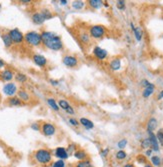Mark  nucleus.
<instances>
[{
  "instance_id": "f257e3e1",
  "label": "nucleus",
  "mask_w": 163,
  "mask_h": 167,
  "mask_svg": "<svg viewBox=\"0 0 163 167\" xmlns=\"http://www.w3.org/2000/svg\"><path fill=\"white\" fill-rule=\"evenodd\" d=\"M42 43L45 47L53 51H59L63 48V42L61 37L50 31H43L41 33Z\"/></svg>"
},
{
  "instance_id": "f03ea898",
  "label": "nucleus",
  "mask_w": 163,
  "mask_h": 167,
  "mask_svg": "<svg viewBox=\"0 0 163 167\" xmlns=\"http://www.w3.org/2000/svg\"><path fill=\"white\" fill-rule=\"evenodd\" d=\"M34 157L36 159V161H37L39 164H42V165L49 164L52 160L51 152L48 149H44V148H41V149H38L37 151H35Z\"/></svg>"
},
{
  "instance_id": "7ed1b4c3",
  "label": "nucleus",
  "mask_w": 163,
  "mask_h": 167,
  "mask_svg": "<svg viewBox=\"0 0 163 167\" xmlns=\"http://www.w3.org/2000/svg\"><path fill=\"white\" fill-rule=\"evenodd\" d=\"M24 40L31 46H39L42 43L41 33L36 31H29L24 35Z\"/></svg>"
},
{
  "instance_id": "20e7f679",
  "label": "nucleus",
  "mask_w": 163,
  "mask_h": 167,
  "mask_svg": "<svg viewBox=\"0 0 163 167\" xmlns=\"http://www.w3.org/2000/svg\"><path fill=\"white\" fill-rule=\"evenodd\" d=\"M105 33H106V29L103 25L96 24L92 25L89 27V35L90 37L93 39H101L104 37Z\"/></svg>"
},
{
  "instance_id": "39448f33",
  "label": "nucleus",
  "mask_w": 163,
  "mask_h": 167,
  "mask_svg": "<svg viewBox=\"0 0 163 167\" xmlns=\"http://www.w3.org/2000/svg\"><path fill=\"white\" fill-rule=\"evenodd\" d=\"M8 34L10 35V37H11L13 43H16V44L22 43V41L24 40V35L18 28L11 29V30L8 32Z\"/></svg>"
},
{
  "instance_id": "423d86ee",
  "label": "nucleus",
  "mask_w": 163,
  "mask_h": 167,
  "mask_svg": "<svg viewBox=\"0 0 163 167\" xmlns=\"http://www.w3.org/2000/svg\"><path fill=\"white\" fill-rule=\"evenodd\" d=\"M2 91L6 96L14 97V95L18 92V90H17V86H16L15 83L9 82V83H6V84L3 86Z\"/></svg>"
},
{
  "instance_id": "0eeeda50",
  "label": "nucleus",
  "mask_w": 163,
  "mask_h": 167,
  "mask_svg": "<svg viewBox=\"0 0 163 167\" xmlns=\"http://www.w3.org/2000/svg\"><path fill=\"white\" fill-rule=\"evenodd\" d=\"M41 131L45 136H52L56 133V128L51 123L45 122L41 126Z\"/></svg>"
},
{
  "instance_id": "6e6552de",
  "label": "nucleus",
  "mask_w": 163,
  "mask_h": 167,
  "mask_svg": "<svg viewBox=\"0 0 163 167\" xmlns=\"http://www.w3.org/2000/svg\"><path fill=\"white\" fill-rule=\"evenodd\" d=\"M62 62H63V64L65 65V66L73 68V67L77 66L78 59H77V57L74 56V55H65L62 58Z\"/></svg>"
},
{
  "instance_id": "1a4fd4ad",
  "label": "nucleus",
  "mask_w": 163,
  "mask_h": 167,
  "mask_svg": "<svg viewBox=\"0 0 163 167\" xmlns=\"http://www.w3.org/2000/svg\"><path fill=\"white\" fill-rule=\"evenodd\" d=\"M93 55L96 57L97 60L102 61V60H104L105 58L107 57L108 53H107V51L104 48H101L100 46H95L93 48Z\"/></svg>"
},
{
  "instance_id": "9d476101",
  "label": "nucleus",
  "mask_w": 163,
  "mask_h": 167,
  "mask_svg": "<svg viewBox=\"0 0 163 167\" xmlns=\"http://www.w3.org/2000/svg\"><path fill=\"white\" fill-rule=\"evenodd\" d=\"M148 138L150 141V148L153 151H159V142L156 135L153 132H148Z\"/></svg>"
},
{
  "instance_id": "9b49d317",
  "label": "nucleus",
  "mask_w": 163,
  "mask_h": 167,
  "mask_svg": "<svg viewBox=\"0 0 163 167\" xmlns=\"http://www.w3.org/2000/svg\"><path fill=\"white\" fill-rule=\"evenodd\" d=\"M54 155L58 159H61V160H65V159H67L70 156L64 147H57L55 149V152H54Z\"/></svg>"
},
{
  "instance_id": "f8f14e48",
  "label": "nucleus",
  "mask_w": 163,
  "mask_h": 167,
  "mask_svg": "<svg viewBox=\"0 0 163 167\" xmlns=\"http://www.w3.org/2000/svg\"><path fill=\"white\" fill-rule=\"evenodd\" d=\"M32 59H33V62L39 67H44L47 64V59L43 55H40V54H35L32 57Z\"/></svg>"
},
{
  "instance_id": "ddd939ff",
  "label": "nucleus",
  "mask_w": 163,
  "mask_h": 167,
  "mask_svg": "<svg viewBox=\"0 0 163 167\" xmlns=\"http://www.w3.org/2000/svg\"><path fill=\"white\" fill-rule=\"evenodd\" d=\"M31 19H32V22H33L34 24H36V25H41L46 21L44 16H43V14L41 12H35L33 15H32Z\"/></svg>"
},
{
  "instance_id": "4468645a",
  "label": "nucleus",
  "mask_w": 163,
  "mask_h": 167,
  "mask_svg": "<svg viewBox=\"0 0 163 167\" xmlns=\"http://www.w3.org/2000/svg\"><path fill=\"white\" fill-rule=\"evenodd\" d=\"M73 156L75 157V159H77L78 161H82V160H85L87 159V152L83 149H77L75 150V152L73 153Z\"/></svg>"
},
{
  "instance_id": "2eb2a0df",
  "label": "nucleus",
  "mask_w": 163,
  "mask_h": 167,
  "mask_svg": "<svg viewBox=\"0 0 163 167\" xmlns=\"http://www.w3.org/2000/svg\"><path fill=\"white\" fill-rule=\"evenodd\" d=\"M79 123L84 127L85 129H87V130H90V129H92L94 128V123L90 120V119L88 118H85V117H81L80 118V120H79Z\"/></svg>"
},
{
  "instance_id": "dca6fc26",
  "label": "nucleus",
  "mask_w": 163,
  "mask_h": 167,
  "mask_svg": "<svg viewBox=\"0 0 163 167\" xmlns=\"http://www.w3.org/2000/svg\"><path fill=\"white\" fill-rule=\"evenodd\" d=\"M109 68L113 71H117L121 68V60L119 58H114L109 63Z\"/></svg>"
},
{
  "instance_id": "f3484780",
  "label": "nucleus",
  "mask_w": 163,
  "mask_h": 167,
  "mask_svg": "<svg viewBox=\"0 0 163 167\" xmlns=\"http://www.w3.org/2000/svg\"><path fill=\"white\" fill-rule=\"evenodd\" d=\"M0 76H1L2 80L10 81V80H12V79H13L14 74H13V72L10 69H5V70H3L1 73H0Z\"/></svg>"
},
{
  "instance_id": "a211bd4d",
  "label": "nucleus",
  "mask_w": 163,
  "mask_h": 167,
  "mask_svg": "<svg viewBox=\"0 0 163 167\" xmlns=\"http://www.w3.org/2000/svg\"><path fill=\"white\" fill-rule=\"evenodd\" d=\"M157 124H158V122L156 119L154 117L150 118L147 122V132H153L154 130L156 129Z\"/></svg>"
},
{
  "instance_id": "6ab92c4d",
  "label": "nucleus",
  "mask_w": 163,
  "mask_h": 167,
  "mask_svg": "<svg viewBox=\"0 0 163 167\" xmlns=\"http://www.w3.org/2000/svg\"><path fill=\"white\" fill-rule=\"evenodd\" d=\"M154 89H155L154 84H152V83H150V84L148 85L147 87H145V88H144L143 92H142V96H143L144 98H148L149 96H151L152 94H153Z\"/></svg>"
},
{
  "instance_id": "aec40b11",
  "label": "nucleus",
  "mask_w": 163,
  "mask_h": 167,
  "mask_svg": "<svg viewBox=\"0 0 163 167\" xmlns=\"http://www.w3.org/2000/svg\"><path fill=\"white\" fill-rule=\"evenodd\" d=\"M104 2L102 0H89L88 5L93 9H100L103 6Z\"/></svg>"
},
{
  "instance_id": "412c9836",
  "label": "nucleus",
  "mask_w": 163,
  "mask_h": 167,
  "mask_svg": "<svg viewBox=\"0 0 163 167\" xmlns=\"http://www.w3.org/2000/svg\"><path fill=\"white\" fill-rule=\"evenodd\" d=\"M17 95H18V98L21 100V101H25V102H27V101L30 100V95L27 93V91H25V90L21 89L19 91L17 92Z\"/></svg>"
},
{
  "instance_id": "4be33fe9",
  "label": "nucleus",
  "mask_w": 163,
  "mask_h": 167,
  "mask_svg": "<svg viewBox=\"0 0 163 167\" xmlns=\"http://www.w3.org/2000/svg\"><path fill=\"white\" fill-rule=\"evenodd\" d=\"M1 38L3 40V43H4V46L5 47H10L12 44H13V41L11 37H10V35L8 33H4L1 35Z\"/></svg>"
},
{
  "instance_id": "5701e85b",
  "label": "nucleus",
  "mask_w": 163,
  "mask_h": 167,
  "mask_svg": "<svg viewBox=\"0 0 163 167\" xmlns=\"http://www.w3.org/2000/svg\"><path fill=\"white\" fill-rule=\"evenodd\" d=\"M133 33H134V37H135V39L137 41H141V39H142V36H143V31L142 29H141V27L137 26V27H134L133 29Z\"/></svg>"
},
{
  "instance_id": "b1692460",
  "label": "nucleus",
  "mask_w": 163,
  "mask_h": 167,
  "mask_svg": "<svg viewBox=\"0 0 163 167\" xmlns=\"http://www.w3.org/2000/svg\"><path fill=\"white\" fill-rule=\"evenodd\" d=\"M90 35L89 33H86V32H83V33H80L79 34V39H80V41L82 44H89L90 43Z\"/></svg>"
},
{
  "instance_id": "393cba45",
  "label": "nucleus",
  "mask_w": 163,
  "mask_h": 167,
  "mask_svg": "<svg viewBox=\"0 0 163 167\" xmlns=\"http://www.w3.org/2000/svg\"><path fill=\"white\" fill-rule=\"evenodd\" d=\"M72 8L75 9V10H81L84 8L85 6V2L84 1H81V0H77V1H73L72 2Z\"/></svg>"
},
{
  "instance_id": "a878e982",
  "label": "nucleus",
  "mask_w": 163,
  "mask_h": 167,
  "mask_svg": "<svg viewBox=\"0 0 163 167\" xmlns=\"http://www.w3.org/2000/svg\"><path fill=\"white\" fill-rule=\"evenodd\" d=\"M8 104L10 106H20V105H22V101L18 97H11L8 100Z\"/></svg>"
},
{
  "instance_id": "bb28decb",
  "label": "nucleus",
  "mask_w": 163,
  "mask_h": 167,
  "mask_svg": "<svg viewBox=\"0 0 163 167\" xmlns=\"http://www.w3.org/2000/svg\"><path fill=\"white\" fill-rule=\"evenodd\" d=\"M75 167H94V165L92 164V162L90 159H85V160L79 161L77 164H76Z\"/></svg>"
},
{
  "instance_id": "cd10ccee",
  "label": "nucleus",
  "mask_w": 163,
  "mask_h": 167,
  "mask_svg": "<svg viewBox=\"0 0 163 167\" xmlns=\"http://www.w3.org/2000/svg\"><path fill=\"white\" fill-rule=\"evenodd\" d=\"M47 103H48V105L52 108L53 110H55V111L59 110V105L56 103V101L54 98H47Z\"/></svg>"
},
{
  "instance_id": "c85d7f7f",
  "label": "nucleus",
  "mask_w": 163,
  "mask_h": 167,
  "mask_svg": "<svg viewBox=\"0 0 163 167\" xmlns=\"http://www.w3.org/2000/svg\"><path fill=\"white\" fill-rule=\"evenodd\" d=\"M58 105H59V108H61V109H63L65 111H67L71 107V105L64 99H60L59 102H58Z\"/></svg>"
},
{
  "instance_id": "c756f323",
  "label": "nucleus",
  "mask_w": 163,
  "mask_h": 167,
  "mask_svg": "<svg viewBox=\"0 0 163 167\" xmlns=\"http://www.w3.org/2000/svg\"><path fill=\"white\" fill-rule=\"evenodd\" d=\"M115 157H116L117 160H124V159L127 157V153L124 150H118L116 153H115Z\"/></svg>"
},
{
  "instance_id": "7c9ffc66",
  "label": "nucleus",
  "mask_w": 163,
  "mask_h": 167,
  "mask_svg": "<svg viewBox=\"0 0 163 167\" xmlns=\"http://www.w3.org/2000/svg\"><path fill=\"white\" fill-rule=\"evenodd\" d=\"M151 163L152 165L155 166V167H159L161 165V159L159 156L157 155H154V156H151Z\"/></svg>"
},
{
  "instance_id": "2f4dec72",
  "label": "nucleus",
  "mask_w": 163,
  "mask_h": 167,
  "mask_svg": "<svg viewBox=\"0 0 163 167\" xmlns=\"http://www.w3.org/2000/svg\"><path fill=\"white\" fill-rule=\"evenodd\" d=\"M127 143H128L127 139L123 138V139L119 140L118 142H117V147L119 148V150H123L126 146H127Z\"/></svg>"
},
{
  "instance_id": "473e14b6",
  "label": "nucleus",
  "mask_w": 163,
  "mask_h": 167,
  "mask_svg": "<svg viewBox=\"0 0 163 167\" xmlns=\"http://www.w3.org/2000/svg\"><path fill=\"white\" fill-rule=\"evenodd\" d=\"M15 78H16V80L18 82H20V83H23L27 80V77H26V75L23 74V73H17L15 75Z\"/></svg>"
},
{
  "instance_id": "72a5a7b5",
  "label": "nucleus",
  "mask_w": 163,
  "mask_h": 167,
  "mask_svg": "<svg viewBox=\"0 0 163 167\" xmlns=\"http://www.w3.org/2000/svg\"><path fill=\"white\" fill-rule=\"evenodd\" d=\"M41 13L43 14V16H44L45 20H49V19H51V18L53 17V14L50 12L48 9H43L42 11H41Z\"/></svg>"
},
{
  "instance_id": "f704fd0d",
  "label": "nucleus",
  "mask_w": 163,
  "mask_h": 167,
  "mask_svg": "<svg viewBox=\"0 0 163 167\" xmlns=\"http://www.w3.org/2000/svg\"><path fill=\"white\" fill-rule=\"evenodd\" d=\"M156 137H157V140L159 144L161 145L163 147V129H159L157 131V134H156Z\"/></svg>"
},
{
  "instance_id": "c9c22d12",
  "label": "nucleus",
  "mask_w": 163,
  "mask_h": 167,
  "mask_svg": "<svg viewBox=\"0 0 163 167\" xmlns=\"http://www.w3.org/2000/svg\"><path fill=\"white\" fill-rule=\"evenodd\" d=\"M141 147L144 148V149H149V148H150L149 138H145V139L142 140V142H141Z\"/></svg>"
},
{
  "instance_id": "e433bc0d",
  "label": "nucleus",
  "mask_w": 163,
  "mask_h": 167,
  "mask_svg": "<svg viewBox=\"0 0 163 167\" xmlns=\"http://www.w3.org/2000/svg\"><path fill=\"white\" fill-rule=\"evenodd\" d=\"M52 167H65V161L61 160V159H58V160L53 163Z\"/></svg>"
},
{
  "instance_id": "4c0bfd02",
  "label": "nucleus",
  "mask_w": 163,
  "mask_h": 167,
  "mask_svg": "<svg viewBox=\"0 0 163 167\" xmlns=\"http://www.w3.org/2000/svg\"><path fill=\"white\" fill-rule=\"evenodd\" d=\"M117 8L120 9V10H124L125 9V1H123V0H119L117 1Z\"/></svg>"
},
{
  "instance_id": "58836bf2",
  "label": "nucleus",
  "mask_w": 163,
  "mask_h": 167,
  "mask_svg": "<svg viewBox=\"0 0 163 167\" xmlns=\"http://www.w3.org/2000/svg\"><path fill=\"white\" fill-rule=\"evenodd\" d=\"M69 123L70 124L72 125V126H75V127H77V126H79V124H80V123H79V121L77 120V119H75V118H69Z\"/></svg>"
},
{
  "instance_id": "ea45409f",
  "label": "nucleus",
  "mask_w": 163,
  "mask_h": 167,
  "mask_svg": "<svg viewBox=\"0 0 163 167\" xmlns=\"http://www.w3.org/2000/svg\"><path fill=\"white\" fill-rule=\"evenodd\" d=\"M108 154H109V148H104V149H102L100 152V155L102 156L103 158L107 157Z\"/></svg>"
},
{
  "instance_id": "a19ab883",
  "label": "nucleus",
  "mask_w": 163,
  "mask_h": 167,
  "mask_svg": "<svg viewBox=\"0 0 163 167\" xmlns=\"http://www.w3.org/2000/svg\"><path fill=\"white\" fill-rule=\"evenodd\" d=\"M75 144H70L69 146H68V149H67V152L69 153V155L71 154V153H74L75 152Z\"/></svg>"
},
{
  "instance_id": "79ce46f5",
  "label": "nucleus",
  "mask_w": 163,
  "mask_h": 167,
  "mask_svg": "<svg viewBox=\"0 0 163 167\" xmlns=\"http://www.w3.org/2000/svg\"><path fill=\"white\" fill-rule=\"evenodd\" d=\"M137 161H138L139 163L144 164V163H146V159H145V157H144V155H139L138 157H137Z\"/></svg>"
},
{
  "instance_id": "37998d69",
  "label": "nucleus",
  "mask_w": 163,
  "mask_h": 167,
  "mask_svg": "<svg viewBox=\"0 0 163 167\" xmlns=\"http://www.w3.org/2000/svg\"><path fill=\"white\" fill-rule=\"evenodd\" d=\"M31 128L35 130V131H38L39 129H40V127H39V125L37 124V123H33V124H31Z\"/></svg>"
},
{
  "instance_id": "c03bdc74",
  "label": "nucleus",
  "mask_w": 163,
  "mask_h": 167,
  "mask_svg": "<svg viewBox=\"0 0 163 167\" xmlns=\"http://www.w3.org/2000/svg\"><path fill=\"white\" fill-rule=\"evenodd\" d=\"M141 84H142V85H143L144 87H147L148 85L150 84V82L148 81V80H146V79H143V80L141 81Z\"/></svg>"
},
{
  "instance_id": "a18cd8bd",
  "label": "nucleus",
  "mask_w": 163,
  "mask_h": 167,
  "mask_svg": "<svg viewBox=\"0 0 163 167\" xmlns=\"http://www.w3.org/2000/svg\"><path fill=\"white\" fill-rule=\"evenodd\" d=\"M49 82L51 83V84H52L53 86H57V85L59 84V81H58V80H54V79H50Z\"/></svg>"
},
{
  "instance_id": "49530a36",
  "label": "nucleus",
  "mask_w": 163,
  "mask_h": 167,
  "mask_svg": "<svg viewBox=\"0 0 163 167\" xmlns=\"http://www.w3.org/2000/svg\"><path fill=\"white\" fill-rule=\"evenodd\" d=\"M152 151H153V150H152L151 148H149V149H146V151H145V155L148 156V157H150V156L152 155Z\"/></svg>"
},
{
  "instance_id": "de8ad7c7",
  "label": "nucleus",
  "mask_w": 163,
  "mask_h": 167,
  "mask_svg": "<svg viewBox=\"0 0 163 167\" xmlns=\"http://www.w3.org/2000/svg\"><path fill=\"white\" fill-rule=\"evenodd\" d=\"M59 3H60L61 5H66L67 3H68V1H67V0H60Z\"/></svg>"
},
{
  "instance_id": "09e8293b",
  "label": "nucleus",
  "mask_w": 163,
  "mask_h": 167,
  "mask_svg": "<svg viewBox=\"0 0 163 167\" xmlns=\"http://www.w3.org/2000/svg\"><path fill=\"white\" fill-rule=\"evenodd\" d=\"M4 66H5L4 61H3L2 59H0V68H2V67H4Z\"/></svg>"
},
{
  "instance_id": "8fccbe9b",
  "label": "nucleus",
  "mask_w": 163,
  "mask_h": 167,
  "mask_svg": "<svg viewBox=\"0 0 163 167\" xmlns=\"http://www.w3.org/2000/svg\"><path fill=\"white\" fill-rule=\"evenodd\" d=\"M123 167H135V166H134L132 163H127V164L123 165Z\"/></svg>"
},
{
  "instance_id": "3c124183",
  "label": "nucleus",
  "mask_w": 163,
  "mask_h": 167,
  "mask_svg": "<svg viewBox=\"0 0 163 167\" xmlns=\"http://www.w3.org/2000/svg\"><path fill=\"white\" fill-rule=\"evenodd\" d=\"M163 98V91H160V93L158 94V99L160 100V99H162Z\"/></svg>"
},
{
  "instance_id": "603ef678",
  "label": "nucleus",
  "mask_w": 163,
  "mask_h": 167,
  "mask_svg": "<svg viewBox=\"0 0 163 167\" xmlns=\"http://www.w3.org/2000/svg\"><path fill=\"white\" fill-rule=\"evenodd\" d=\"M21 2L24 3V4H27V3H30V0H21Z\"/></svg>"
},
{
  "instance_id": "864d4df0",
  "label": "nucleus",
  "mask_w": 163,
  "mask_h": 167,
  "mask_svg": "<svg viewBox=\"0 0 163 167\" xmlns=\"http://www.w3.org/2000/svg\"><path fill=\"white\" fill-rule=\"evenodd\" d=\"M144 167H153V166L150 165V164H145V166H144Z\"/></svg>"
},
{
  "instance_id": "5fc2aeb1",
  "label": "nucleus",
  "mask_w": 163,
  "mask_h": 167,
  "mask_svg": "<svg viewBox=\"0 0 163 167\" xmlns=\"http://www.w3.org/2000/svg\"><path fill=\"white\" fill-rule=\"evenodd\" d=\"M105 7H109V4H107V3H104V4H103Z\"/></svg>"
},
{
  "instance_id": "6e6d98bb",
  "label": "nucleus",
  "mask_w": 163,
  "mask_h": 167,
  "mask_svg": "<svg viewBox=\"0 0 163 167\" xmlns=\"http://www.w3.org/2000/svg\"><path fill=\"white\" fill-rule=\"evenodd\" d=\"M162 37H163V35H162Z\"/></svg>"
},
{
  "instance_id": "4d7b16f0",
  "label": "nucleus",
  "mask_w": 163,
  "mask_h": 167,
  "mask_svg": "<svg viewBox=\"0 0 163 167\" xmlns=\"http://www.w3.org/2000/svg\"><path fill=\"white\" fill-rule=\"evenodd\" d=\"M0 167H1V166H0Z\"/></svg>"
}]
</instances>
